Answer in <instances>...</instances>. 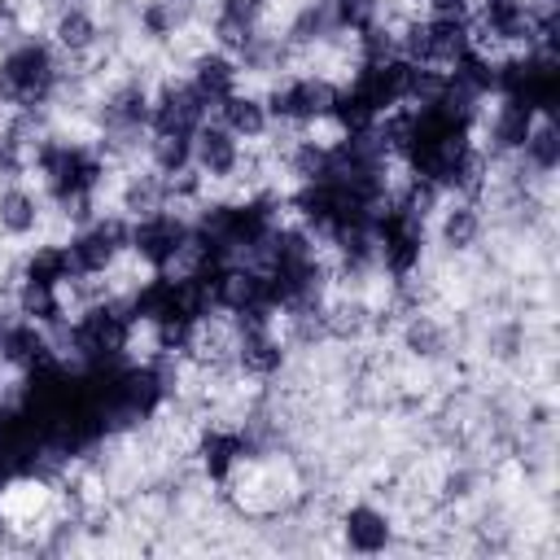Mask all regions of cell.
Masks as SVG:
<instances>
[{
  "instance_id": "277c9868",
  "label": "cell",
  "mask_w": 560,
  "mask_h": 560,
  "mask_svg": "<svg viewBox=\"0 0 560 560\" xmlns=\"http://www.w3.org/2000/svg\"><path fill=\"white\" fill-rule=\"evenodd\" d=\"M66 254H70V271H74V306L88 298L83 289L96 280H109L122 258L131 254V219L122 210H96L92 219L74 223L66 236Z\"/></svg>"
},
{
  "instance_id": "9a60e30c",
  "label": "cell",
  "mask_w": 560,
  "mask_h": 560,
  "mask_svg": "<svg viewBox=\"0 0 560 560\" xmlns=\"http://www.w3.org/2000/svg\"><path fill=\"white\" fill-rule=\"evenodd\" d=\"M214 118H219L245 149H249V144H262L267 136H276L267 96H262V88H249V83H241L223 105H214Z\"/></svg>"
},
{
  "instance_id": "ffe728a7",
  "label": "cell",
  "mask_w": 560,
  "mask_h": 560,
  "mask_svg": "<svg viewBox=\"0 0 560 560\" xmlns=\"http://www.w3.org/2000/svg\"><path fill=\"white\" fill-rule=\"evenodd\" d=\"M9 26V0H0V31Z\"/></svg>"
},
{
  "instance_id": "2e32d148",
  "label": "cell",
  "mask_w": 560,
  "mask_h": 560,
  "mask_svg": "<svg viewBox=\"0 0 560 560\" xmlns=\"http://www.w3.org/2000/svg\"><path fill=\"white\" fill-rule=\"evenodd\" d=\"M184 79L206 96V105H210V114H214V105H223L241 83H245V74H241V61L232 57V52H223V48H214V44H206L201 52H192L188 57V70H184Z\"/></svg>"
},
{
  "instance_id": "7c38bea8",
  "label": "cell",
  "mask_w": 560,
  "mask_h": 560,
  "mask_svg": "<svg viewBox=\"0 0 560 560\" xmlns=\"http://www.w3.org/2000/svg\"><path fill=\"white\" fill-rule=\"evenodd\" d=\"M44 35L52 39V48H57L66 61H88V57L101 52L105 26H101V18H96L92 4H83V0H61V4L52 9V18H48V31H44Z\"/></svg>"
},
{
  "instance_id": "ba28073f",
  "label": "cell",
  "mask_w": 560,
  "mask_h": 560,
  "mask_svg": "<svg viewBox=\"0 0 560 560\" xmlns=\"http://www.w3.org/2000/svg\"><path fill=\"white\" fill-rule=\"evenodd\" d=\"M210 118L206 96L184 79V74H166L153 83V105H149V131H166V136H192L201 122Z\"/></svg>"
},
{
  "instance_id": "5b68a950",
  "label": "cell",
  "mask_w": 560,
  "mask_h": 560,
  "mask_svg": "<svg viewBox=\"0 0 560 560\" xmlns=\"http://www.w3.org/2000/svg\"><path fill=\"white\" fill-rule=\"evenodd\" d=\"M140 271H197V228L184 201L131 219V254Z\"/></svg>"
},
{
  "instance_id": "9c48e42d",
  "label": "cell",
  "mask_w": 560,
  "mask_h": 560,
  "mask_svg": "<svg viewBox=\"0 0 560 560\" xmlns=\"http://www.w3.org/2000/svg\"><path fill=\"white\" fill-rule=\"evenodd\" d=\"M52 359H61L52 328H44V324L22 319V315L9 311V324H4V337H0V372L9 376V385L22 381V376H31L35 368H44Z\"/></svg>"
},
{
  "instance_id": "5bb4252c",
  "label": "cell",
  "mask_w": 560,
  "mask_h": 560,
  "mask_svg": "<svg viewBox=\"0 0 560 560\" xmlns=\"http://www.w3.org/2000/svg\"><path fill=\"white\" fill-rule=\"evenodd\" d=\"M337 534H341V547H346V551L381 556V551L394 547L398 525H394V512H389V508H381V503H372V499H359V503L341 508Z\"/></svg>"
},
{
  "instance_id": "3957f363",
  "label": "cell",
  "mask_w": 560,
  "mask_h": 560,
  "mask_svg": "<svg viewBox=\"0 0 560 560\" xmlns=\"http://www.w3.org/2000/svg\"><path fill=\"white\" fill-rule=\"evenodd\" d=\"M267 109L280 131H319L332 127L337 101H341V79L328 70H306V66H289L284 74H276L267 88Z\"/></svg>"
},
{
  "instance_id": "52a82bcc",
  "label": "cell",
  "mask_w": 560,
  "mask_h": 560,
  "mask_svg": "<svg viewBox=\"0 0 560 560\" xmlns=\"http://www.w3.org/2000/svg\"><path fill=\"white\" fill-rule=\"evenodd\" d=\"M486 236V197H455L442 192L433 219H429V245L442 254H468Z\"/></svg>"
},
{
  "instance_id": "6da1fadb",
  "label": "cell",
  "mask_w": 560,
  "mask_h": 560,
  "mask_svg": "<svg viewBox=\"0 0 560 560\" xmlns=\"http://www.w3.org/2000/svg\"><path fill=\"white\" fill-rule=\"evenodd\" d=\"M114 175V162L105 158V149L96 140H79V136H57L44 131L31 149V179L44 192L52 219L61 223H83L92 219L101 206V192Z\"/></svg>"
},
{
  "instance_id": "4fadbf2b",
  "label": "cell",
  "mask_w": 560,
  "mask_h": 560,
  "mask_svg": "<svg viewBox=\"0 0 560 560\" xmlns=\"http://www.w3.org/2000/svg\"><path fill=\"white\" fill-rule=\"evenodd\" d=\"M192 455H197V468L206 472V481L228 486V481H236L241 468L249 464L254 442H249V433L236 429V424H206Z\"/></svg>"
},
{
  "instance_id": "e0dca14e",
  "label": "cell",
  "mask_w": 560,
  "mask_h": 560,
  "mask_svg": "<svg viewBox=\"0 0 560 560\" xmlns=\"http://www.w3.org/2000/svg\"><path fill=\"white\" fill-rule=\"evenodd\" d=\"M402 341H407V350L420 354V359H433V354L446 350V332H442V324H433L429 315H411Z\"/></svg>"
},
{
  "instance_id": "8992f818",
  "label": "cell",
  "mask_w": 560,
  "mask_h": 560,
  "mask_svg": "<svg viewBox=\"0 0 560 560\" xmlns=\"http://www.w3.org/2000/svg\"><path fill=\"white\" fill-rule=\"evenodd\" d=\"M245 158H249V149L214 114L192 131V175H197L201 188L236 184L241 171H245Z\"/></svg>"
},
{
  "instance_id": "30bf717a",
  "label": "cell",
  "mask_w": 560,
  "mask_h": 560,
  "mask_svg": "<svg viewBox=\"0 0 560 560\" xmlns=\"http://www.w3.org/2000/svg\"><path fill=\"white\" fill-rule=\"evenodd\" d=\"M48 219H52V210H48L44 192L31 184V175L0 184V241H9V245H31V241L44 236Z\"/></svg>"
},
{
  "instance_id": "ac0fdd59",
  "label": "cell",
  "mask_w": 560,
  "mask_h": 560,
  "mask_svg": "<svg viewBox=\"0 0 560 560\" xmlns=\"http://www.w3.org/2000/svg\"><path fill=\"white\" fill-rule=\"evenodd\" d=\"M538 13H560V0H529Z\"/></svg>"
},
{
  "instance_id": "d6986e66",
  "label": "cell",
  "mask_w": 560,
  "mask_h": 560,
  "mask_svg": "<svg viewBox=\"0 0 560 560\" xmlns=\"http://www.w3.org/2000/svg\"><path fill=\"white\" fill-rule=\"evenodd\" d=\"M4 324H9V306H4V298H0V337H4Z\"/></svg>"
},
{
  "instance_id": "8fae6325",
  "label": "cell",
  "mask_w": 560,
  "mask_h": 560,
  "mask_svg": "<svg viewBox=\"0 0 560 560\" xmlns=\"http://www.w3.org/2000/svg\"><path fill=\"white\" fill-rule=\"evenodd\" d=\"M267 31H271V0H214L210 4V44L232 57H241Z\"/></svg>"
},
{
  "instance_id": "7a4b0ae2",
  "label": "cell",
  "mask_w": 560,
  "mask_h": 560,
  "mask_svg": "<svg viewBox=\"0 0 560 560\" xmlns=\"http://www.w3.org/2000/svg\"><path fill=\"white\" fill-rule=\"evenodd\" d=\"M70 61L52 48L44 31H18L0 39V109L4 114H48L70 88Z\"/></svg>"
},
{
  "instance_id": "44dd1931",
  "label": "cell",
  "mask_w": 560,
  "mask_h": 560,
  "mask_svg": "<svg viewBox=\"0 0 560 560\" xmlns=\"http://www.w3.org/2000/svg\"><path fill=\"white\" fill-rule=\"evenodd\" d=\"M4 385H9V376H4V372H0V398H4Z\"/></svg>"
}]
</instances>
